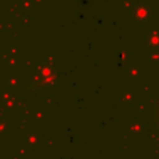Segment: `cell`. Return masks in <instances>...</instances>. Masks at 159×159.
<instances>
[{
    "instance_id": "6da1fadb",
    "label": "cell",
    "mask_w": 159,
    "mask_h": 159,
    "mask_svg": "<svg viewBox=\"0 0 159 159\" xmlns=\"http://www.w3.org/2000/svg\"><path fill=\"white\" fill-rule=\"evenodd\" d=\"M148 117H149L153 133L159 138V96L152 99L148 109Z\"/></svg>"
}]
</instances>
